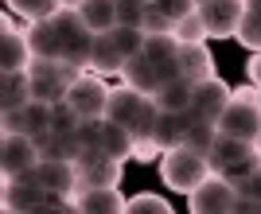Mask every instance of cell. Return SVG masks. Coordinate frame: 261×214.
<instances>
[{"instance_id": "24", "label": "cell", "mask_w": 261, "mask_h": 214, "mask_svg": "<svg viewBox=\"0 0 261 214\" xmlns=\"http://www.w3.org/2000/svg\"><path fill=\"white\" fill-rule=\"evenodd\" d=\"M156 121H160V105H156L152 97H144L141 109H137V117L129 121L137 144H156Z\"/></svg>"}, {"instance_id": "35", "label": "cell", "mask_w": 261, "mask_h": 214, "mask_svg": "<svg viewBox=\"0 0 261 214\" xmlns=\"http://www.w3.org/2000/svg\"><path fill=\"white\" fill-rule=\"evenodd\" d=\"M144 8H148V4L117 0V23H125V28H141V23H144Z\"/></svg>"}, {"instance_id": "27", "label": "cell", "mask_w": 261, "mask_h": 214, "mask_svg": "<svg viewBox=\"0 0 261 214\" xmlns=\"http://www.w3.org/2000/svg\"><path fill=\"white\" fill-rule=\"evenodd\" d=\"M144 55H148L152 63L179 59V39H175V32H168V35H144Z\"/></svg>"}, {"instance_id": "5", "label": "cell", "mask_w": 261, "mask_h": 214, "mask_svg": "<svg viewBox=\"0 0 261 214\" xmlns=\"http://www.w3.org/2000/svg\"><path fill=\"white\" fill-rule=\"evenodd\" d=\"M43 160L39 156V144L28 132H4L0 137V175L4 179H20V175H32V168Z\"/></svg>"}, {"instance_id": "6", "label": "cell", "mask_w": 261, "mask_h": 214, "mask_svg": "<svg viewBox=\"0 0 261 214\" xmlns=\"http://www.w3.org/2000/svg\"><path fill=\"white\" fill-rule=\"evenodd\" d=\"M234 199H238V187H234L226 175L211 171L207 179L187 195V206H191L195 214H230L234 210Z\"/></svg>"}, {"instance_id": "46", "label": "cell", "mask_w": 261, "mask_h": 214, "mask_svg": "<svg viewBox=\"0 0 261 214\" xmlns=\"http://www.w3.org/2000/svg\"><path fill=\"white\" fill-rule=\"evenodd\" d=\"M257 101H261V97H257Z\"/></svg>"}, {"instance_id": "32", "label": "cell", "mask_w": 261, "mask_h": 214, "mask_svg": "<svg viewBox=\"0 0 261 214\" xmlns=\"http://www.w3.org/2000/svg\"><path fill=\"white\" fill-rule=\"evenodd\" d=\"M172 203L164 199V195H152V191H141L129 199V214H168Z\"/></svg>"}, {"instance_id": "39", "label": "cell", "mask_w": 261, "mask_h": 214, "mask_svg": "<svg viewBox=\"0 0 261 214\" xmlns=\"http://www.w3.org/2000/svg\"><path fill=\"white\" fill-rule=\"evenodd\" d=\"M234 214H261V203L253 199V195L238 191V199H234Z\"/></svg>"}, {"instance_id": "21", "label": "cell", "mask_w": 261, "mask_h": 214, "mask_svg": "<svg viewBox=\"0 0 261 214\" xmlns=\"http://www.w3.org/2000/svg\"><path fill=\"white\" fill-rule=\"evenodd\" d=\"M90 66H94L98 74H121V66H125V55L117 51V43H113V35H109V32H98V35H94Z\"/></svg>"}, {"instance_id": "17", "label": "cell", "mask_w": 261, "mask_h": 214, "mask_svg": "<svg viewBox=\"0 0 261 214\" xmlns=\"http://www.w3.org/2000/svg\"><path fill=\"white\" fill-rule=\"evenodd\" d=\"M121 78L133 86V90H141V94L152 97L156 90H160V74H156V63L148 59V55H133V59H125V66H121Z\"/></svg>"}, {"instance_id": "15", "label": "cell", "mask_w": 261, "mask_h": 214, "mask_svg": "<svg viewBox=\"0 0 261 214\" xmlns=\"http://www.w3.org/2000/svg\"><path fill=\"white\" fill-rule=\"evenodd\" d=\"M179 74L187 82L215 78V59H211L207 43H179Z\"/></svg>"}, {"instance_id": "28", "label": "cell", "mask_w": 261, "mask_h": 214, "mask_svg": "<svg viewBox=\"0 0 261 214\" xmlns=\"http://www.w3.org/2000/svg\"><path fill=\"white\" fill-rule=\"evenodd\" d=\"M215 140H218V125H215V121L195 117L191 128H187V137H184V144H191V148H199V152H211V148H215Z\"/></svg>"}, {"instance_id": "38", "label": "cell", "mask_w": 261, "mask_h": 214, "mask_svg": "<svg viewBox=\"0 0 261 214\" xmlns=\"http://www.w3.org/2000/svg\"><path fill=\"white\" fill-rule=\"evenodd\" d=\"M238 191H246V195H253V199H257V203H261V164H257V168H253V171H250V175H246V179H242V183H238Z\"/></svg>"}, {"instance_id": "11", "label": "cell", "mask_w": 261, "mask_h": 214, "mask_svg": "<svg viewBox=\"0 0 261 214\" xmlns=\"http://www.w3.org/2000/svg\"><path fill=\"white\" fill-rule=\"evenodd\" d=\"M32 63H35V51L28 32H20L4 20V28H0V70H28Z\"/></svg>"}, {"instance_id": "45", "label": "cell", "mask_w": 261, "mask_h": 214, "mask_svg": "<svg viewBox=\"0 0 261 214\" xmlns=\"http://www.w3.org/2000/svg\"><path fill=\"white\" fill-rule=\"evenodd\" d=\"M195 4H203V0H195Z\"/></svg>"}, {"instance_id": "3", "label": "cell", "mask_w": 261, "mask_h": 214, "mask_svg": "<svg viewBox=\"0 0 261 214\" xmlns=\"http://www.w3.org/2000/svg\"><path fill=\"white\" fill-rule=\"evenodd\" d=\"M207 160H211V171L226 175V179L238 187V183L261 164V152L253 148V140H238V137H222V132H218L215 148L207 152Z\"/></svg>"}, {"instance_id": "23", "label": "cell", "mask_w": 261, "mask_h": 214, "mask_svg": "<svg viewBox=\"0 0 261 214\" xmlns=\"http://www.w3.org/2000/svg\"><path fill=\"white\" fill-rule=\"evenodd\" d=\"M78 16L90 32H113L117 28V0H82Z\"/></svg>"}, {"instance_id": "22", "label": "cell", "mask_w": 261, "mask_h": 214, "mask_svg": "<svg viewBox=\"0 0 261 214\" xmlns=\"http://www.w3.org/2000/svg\"><path fill=\"white\" fill-rule=\"evenodd\" d=\"M101 148H106V156H113V160H133V156H137V137H133V128H129V125L106 121Z\"/></svg>"}, {"instance_id": "37", "label": "cell", "mask_w": 261, "mask_h": 214, "mask_svg": "<svg viewBox=\"0 0 261 214\" xmlns=\"http://www.w3.org/2000/svg\"><path fill=\"white\" fill-rule=\"evenodd\" d=\"M0 125H4V132H23V109H0Z\"/></svg>"}, {"instance_id": "31", "label": "cell", "mask_w": 261, "mask_h": 214, "mask_svg": "<svg viewBox=\"0 0 261 214\" xmlns=\"http://www.w3.org/2000/svg\"><path fill=\"white\" fill-rule=\"evenodd\" d=\"M175 39L179 43H203L207 39V23H203L199 8L191 12V16H184V20H175Z\"/></svg>"}, {"instance_id": "1", "label": "cell", "mask_w": 261, "mask_h": 214, "mask_svg": "<svg viewBox=\"0 0 261 214\" xmlns=\"http://www.w3.org/2000/svg\"><path fill=\"white\" fill-rule=\"evenodd\" d=\"M207 175H211L207 152L191 148V144H175V148H168L160 156V179H164V187H172L175 195H191Z\"/></svg>"}, {"instance_id": "10", "label": "cell", "mask_w": 261, "mask_h": 214, "mask_svg": "<svg viewBox=\"0 0 261 214\" xmlns=\"http://www.w3.org/2000/svg\"><path fill=\"white\" fill-rule=\"evenodd\" d=\"M32 179L43 183L47 191H55V195H70V199H74V191H78V164L74 160H39L32 168Z\"/></svg>"}, {"instance_id": "16", "label": "cell", "mask_w": 261, "mask_h": 214, "mask_svg": "<svg viewBox=\"0 0 261 214\" xmlns=\"http://www.w3.org/2000/svg\"><path fill=\"white\" fill-rule=\"evenodd\" d=\"M32 97L35 94L28 70H0V109H23Z\"/></svg>"}, {"instance_id": "26", "label": "cell", "mask_w": 261, "mask_h": 214, "mask_svg": "<svg viewBox=\"0 0 261 214\" xmlns=\"http://www.w3.org/2000/svg\"><path fill=\"white\" fill-rule=\"evenodd\" d=\"M8 4L16 8V16H23L28 23L51 20V16H59V12H63V0H8Z\"/></svg>"}, {"instance_id": "40", "label": "cell", "mask_w": 261, "mask_h": 214, "mask_svg": "<svg viewBox=\"0 0 261 214\" xmlns=\"http://www.w3.org/2000/svg\"><path fill=\"white\" fill-rule=\"evenodd\" d=\"M246 74H250V82L261 90V51H253V59L246 63Z\"/></svg>"}, {"instance_id": "4", "label": "cell", "mask_w": 261, "mask_h": 214, "mask_svg": "<svg viewBox=\"0 0 261 214\" xmlns=\"http://www.w3.org/2000/svg\"><path fill=\"white\" fill-rule=\"evenodd\" d=\"M28 74H32V94L39 101H51L55 105V101H63L70 94V86L78 78V66L63 63V59H35L28 66Z\"/></svg>"}, {"instance_id": "12", "label": "cell", "mask_w": 261, "mask_h": 214, "mask_svg": "<svg viewBox=\"0 0 261 214\" xmlns=\"http://www.w3.org/2000/svg\"><path fill=\"white\" fill-rule=\"evenodd\" d=\"M234 97V90H230L222 78H203V82H195V97H191V113L203 121H218V113L226 109V101Z\"/></svg>"}, {"instance_id": "19", "label": "cell", "mask_w": 261, "mask_h": 214, "mask_svg": "<svg viewBox=\"0 0 261 214\" xmlns=\"http://www.w3.org/2000/svg\"><path fill=\"white\" fill-rule=\"evenodd\" d=\"M191 97H195V82L172 78V82H164L152 94V101L164 109V113H191Z\"/></svg>"}, {"instance_id": "33", "label": "cell", "mask_w": 261, "mask_h": 214, "mask_svg": "<svg viewBox=\"0 0 261 214\" xmlns=\"http://www.w3.org/2000/svg\"><path fill=\"white\" fill-rule=\"evenodd\" d=\"M141 32H144V35H168V32H175V20H172V16H164L156 4H148V8H144Z\"/></svg>"}, {"instance_id": "34", "label": "cell", "mask_w": 261, "mask_h": 214, "mask_svg": "<svg viewBox=\"0 0 261 214\" xmlns=\"http://www.w3.org/2000/svg\"><path fill=\"white\" fill-rule=\"evenodd\" d=\"M78 121H82V117H78V109L70 105L66 97H63V101H55V109H51V128H55V132H70V128H78Z\"/></svg>"}, {"instance_id": "43", "label": "cell", "mask_w": 261, "mask_h": 214, "mask_svg": "<svg viewBox=\"0 0 261 214\" xmlns=\"http://www.w3.org/2000/svg\"><path fill=\"white\" fill-rule=\"evenodd\" d=\"M253 148H257V152H261V137H257V140H253Z\"/></svg>"}, {"instance_id": "44", "label": "cell", "mask_w": 261, "mask_h": 214, "mask_svg": "<svg viewBox=\"0 0 261 214\" xmlns=\"http://www.w3.org/2000/svg\"><path fill=\"white\" fill-rule=\"evenodd\" d=\"M137 4H152V0H137Z\"/></svg>"}, {"instance_id": "14", "label": "cell", "mask_w": 261, "mask_h": 214, "mask_svg": "<svg viewBox=\"0 0 261 214\" xmlns=\"http://www.w3.org/2000/svg\"><path fill=\"white\" fill-rule=\"evenodd\" d=\"M47 199V187L35 183L32 175H20V179H4V199L0 206L4 210H39Z\"/></svg>"}, {"instance_id": "30", "label": "cell", "mask_w": 261, "mask_h": 214, "mask_svg": "<svg viewBox=\"0 0 261 214\" xmlns=\"http://www.w3.org/2000/svg\"><path fill=\"white\" fill-rule=\"evenodd\" d=\"M109 35H113V43H117V51L125 55V59L144 55V32H141V28H125V23H117Z\"/></svg>"}, {"instance_id": "13", "label": "cell", "mask_w": 261, "mask_h": 214, "mask_svg": "<svg viewBox=\"0 0 261 214\" xmlns=\"http://www.w3.org/2000/svg\"><path fill=\"white\" fill-rule=\"evenodd\" d=\"M74 210L82 214H121L129 210V199H121V187H78L74 191Z\"/></svg>"}, {"instance_id": "42", "label": "cell", "mask_w": 261, "mask_h": 214, "mask_svg": "<svg viewBox=\"0 0 261 214\" xmlns=\"http://www.w3.org/2000/svg\"><path fill=\"white\" fill-rule=\"evenodd\" d=\"M246 8H253V12H261V0H246Z\"/></svg>"}, {"instance_id": "7", "label": "cell", "mask_w": 261, "mask_h": 214, "mask_svg": "<svg viewBox=\"0 0 261 214\" xmlns=\"http://www.w3.org/2000/svg\"><path fill=\"white\" fill-rule=\"evenodd\" d=\"M78 187H121V175H125V160H113L106 156V148H82L78 156Z\"/></svg>"}, {"instance_id": "9", "label": "cell", "mask_w": 261, "mask_h": 214, "mask_svg": "<svg viewBox=\"0 0 261 214\" xmlns=\"http://www.w3.org/2000/svg\"><path fill=\"white\" fill-rule=\"evenodd\" d=\"M66 101L78 109V117H106V105H109V86L101 82V78L94 74H78L74 86H70V94H66Z\"/></svg>"}, {"instance_id": "41", "label": "cell", "mask_w": 261, "mask_h": 214, "mask_svg": "<svg viewBox=\"0 0 261 214\" xmlns=\"http://www.w3.org/2000/svg\"><path fill=\"white\" fill-rule=\"evenodd\" d=\"M63 8H82V0H63Z\"/></svg>"}, {"instance_id": "29", "label": "cell", "mask_w": 261, "mask_h": 214, "mask_svg": "<svg viewBox=\"0 0 261 214\" xmlns=\"http://www.w3.org/2000/svg\"><path fill=\"white\" fill-rule=\"evenodd\" d=\"M234 39L246 47V51H261V12L246 8L242 12V23H238V35Z\"/></svg>"}, {"instance_id": "36", "label": "cell", "mask_w": 261, "mask_h": 214, "mask_svg": "<svg viewBox=\"0 0 261 214\" xmlns=\"http://www.w3.org/2000/svg\"><path fill=\"white\" fill-rule=\"evenodd\" d=\"M152 4L164 12V16H172V20H184V16H191V12L199 8L195 0H152Z\"/></svg>"}, {"instance_id": "18", "label": "cell", "mask_w": 261, "mask_h": 214, "mask_svg": "<svg viewBox=\"0 0 261 214\" xmlns=\"http://www.w3.org/2000/svg\"><path fill=\"white\" fill-rule=\"evenodd\" d=\"M148 94H141V90H133L129 82L125 86H113L109 90V105H106V121H117V125H129L133 117H137V109H141V101Z\"/></svg>"}, {"instance_id": "8", "label": "cell", "mask_w": 261, "mask_h": 214, "mask_svg": "<svg viewBox=\"0 0 261 214\" xmlns=\"http://www.w3.org/2000/svg\"><path fill=\"white\" fill-rule=\"evenodd\" d=\"M242 12H246V0H203L199 16L207 23V39H230V35H238Z\"/></svg>"}, {"instance_id": "2", "label": "cell", "mask_w": 261, "mask_h": 214, "mask_svg": "<svg viewBox=\"0 0 261 214\" xmlns=\"http://www.w3.org/2000/svg\"><path fill=\"white\" fill-rule=\"evenodd\" d=\"M261 90L242 86L234 90V97L226 101V109L218 113V132L222 137H238V140H257L261 137Z\"/></svg>"}, {"instance_id": "20", "label": "cell", "mask_w": 261, "mask_h": 214, "mask_svg": "<svg viewBox=\"0 0 261 214\" xmlns=\"http://www.w3.org/2000/svg\"><path fill=\"white\" fill-rule=\"evenodd\" d=\"M191 121H195V113H164L160 109V121H156V148L168 152V148H175V144H184Z\"/></svg>"}, {"instance_id": "25", "label": "cell", "mask_w": 261, "mask_h": 214, "mask_svg": "<svg viewBox=\"0 0 261 214\" xmlns=\"http://www.w3.org/2000/svg\"><path fill=\"white\" fill-rule=\"evenodd\" d=\"M51 101H39V97H32V101H28V105H23V121H28V125H23V132H28V137H43L47 128H51Z\"/></svg>"}]
</instances>
